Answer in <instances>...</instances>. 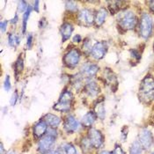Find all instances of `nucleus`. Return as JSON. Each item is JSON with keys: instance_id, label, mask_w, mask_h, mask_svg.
Returning <instances> with one entry per match:
<instances>
[{"instance_id": "obj_45", "label": "nucleus", "mask_w": 154, "mask_h": 154, "mask_svg": "<svg viewBox=\"0 0 154 154\" xmlns=\"http://www.w3.org/2000/svg\"><path fill=\"white\" fill-rule=\"evenodd\" d=\"M153 49H154V44H153Z\"/></svg>"}, {"instance_id": "obj_5", "label": "nucleus", "mask_w": 154, "mask_h": 154, "mask_svg": "<svg viewBox=\"0 0 154 154\" xmlns=\"http://www.w3.org/2000/svg\"><path fill=\"white\" fill-rule=\"evenodd\" d=\"M81 59V53L80 51L74 48H71L69 49L63 56V63L64 65L69 68V69H74L76 68Z\"/></svg>"}, {"instance_id": "obj_35", "label": "nucleus", "mask_w": 154, "mask_h": 154, "mask_svg": "<svg viewBox=\"0 0 154 154\" xmlns=\"http://www.w3.org/2000/svg\"><path fill=\"white\" fill-rule=\"evenodd\" d=\"M7 24H8V21H7V20H4V21H1V22H0V27H1V31H2V32H5V31L6 30Z\"/></svg>"}, {"instance_id": "obj_13", "label": "nucleus", "mask_w": 154, "mask_h": 154, "mask_svg": "<svg viewBox=\"0 0 154 154\" xmlns=\"http://www.w3.org/2000/svg\"><path fill=\"white\" fill-rule=\"evenodd\" d=\"M42 119L46 122V123L48 124L49 129L57 130L60 126L61 122H62V119L60 118L58 116H57L55 114H52V113L46 114Z\"/></svg>"}, {"instance_id": "obj_37", "label": "nucleus", "mask_w": 154, "mask_h": 154, "mask_svg": "<svg viewBox=\"0 0 154 154\" xmlns=\"http://www.w3.org/2000/svg\"><path fill=\"white\" fill-rule=\"evenodd\" d=\"M18 21H19V16H18V14L16 13L15 16H14V18H13L12 20H11V23L16 24Z\"/></svg>"}, {"instance_id": "obj_28", "label": "nucleus", "mask_w": 154, "mask_h": 154, "mask_svg": "<svg viewBox=\"0 0 154 154\" xmlns=\"http://www.w3.org/2000/svg\"><path fill=\"white\" fill-rule=\"evenodd\" d=\"M28 6H29V5L26 4V1H20V2H19V6H18V8H19V11L20 12H25L27 10Z\"/></svg>"}, {"instance_id": "obj_25", "label": "nucleus", "mask_w": 154, "mask_h": 154, "mask_svg": "<svg viewBox=\"0 0 154 154\" xmlns=\"http://www.w3.org/2000/svg\"><path fill=\"white\" fill-rule=\"evenodd\" d=\"M31 12H32V8H31V6H28L27 10L23 13V18H22V32L23 33L26 32L27 21H28V19H29L30 14H31Z\"/></svg>"}, {"instance_id": "obj_21", "label": "nucleus", "mask_w": 154, "mask_h": 154, "mask_svg": "<svg viewBox=\"0 0 154 154\" xmlns=\"http://www.w3.org/2000/svg\"><path fill=\"white\" fill-rule=\"evenodd\" d=\"M79 146H80L83 153L85 154L90 153L92 152V150L94 149L93 148V145H92V143L90 142V140H89V138H88L87 136L82 137V139L79 142Z\"/></svg>"}, {"instance_id": "obj_32", "label": "nucleus", "mask_w": 154, "mask_h": 154, "mask_svg": "<svg viewBox=\"0 0 154 154\" xmlns=\"http://www.w3.org/2000/svg\"><path fill=\"white\" fill-rule=\"evenodd\" d=\"M33 41H34V36L32 34H29L26 38V46L28 48H31L33 46Z\"/></svg>"}, {"instance_id": "obj_16", "label": "nucleus", "mask_w": 154, "mask_h": 154, "mask_svg": "<svg viewBox=\"0 0 154 154\" xmlns=\"http://www.w3.org/2000/svg\"><path fill=\"white\" fill-rule=\"evenodd\" d=\"M73 26L69 22H64L61 26V35H62V42H64L66 41H68L71 38L72 32H73Z\"/></svg>"}, {"instance_id": "obj_36", "label": "nucleus", "mask_w": 154, "mask_h": 154, "mask_svg": "<svg viewBox=\"0 0 154 154\" xmlns=\"http://www.w3.org/2000/svg\"><path fill=\"white\" fill-rule=\"evenodd\" d=\"M81 41H82V37L79 35H76L73 37V39H72V42H75V43H79Z\"/></svg>"}, {"instance_id": "obj_30", "label": "nucleus", "mask_w": 154, "mask_h": 154, "mask_svg": "<svg viewBox=\"0 0 154 154\" xmlns=\"http://www.w3.org/2000/svg\"><path fill=\"white\" fill-rule=\"evenodd\" d=\"M5 85V89L6 92H8V91L11 90L12 85H11V79H10V76L9 75H7L5 77V85Z\"/></svg>"}, {"instance_id": "obj_20", "label": "nucleus", "mask_w": 154, "mask_h": 154, "mask_svg": "<svg viewBox=\"0 0 154 154\" xmlns=\"http://www.w3.org/2000/svg\"><path fill=\"white\" fill-rule=\"evenodd\" d=\"M94 113L96 114L97 117L100 120H104L106 117V109L103 100L98 101L97 104L94 106Z\"/></svg>"}, {"instance_id": "obj_19", "label": "nucleus", "mask_w": 154, "mask_h": 154, "mask_svg": "<svg viewBox=\"0 0 154 154\" xmlns=\"http://www.w3.org/2000/svg\"><path fill=\"white\" fill-rule=\"evenodd\" d=\"M72 107V103H68V102H63V101H57L54 106L53 109L57 112L59 113H68L70 112Z\"/></svg>"}, {"instance_id": "obj_8", "label": "nucleus", "mask_w": 154, "mask_h": 154, "mask_svg": "<svg viewBox=\"0 0 154 154\" xmlns=\"http://www.w3.org/2000/svg\"><path fill=\"white\" fill-rule=\"evenodd\" d=\"M81 123L73 115H68L63 121V129L67 134H74L79 131Z\"/></svg>"}, {"instance_id": "obj_40", "label": "nucleus", "mask_w": 154, "mask_h": 154, "mask_svg": "<svg viewBox=\"0 0 154 154\" xmlns=\"http://www.w3.org/2000/svg\"><path fill=\"white\" fill-rule=\"evenodd\" d=\"M0 154H6V151H5V148H4V144H3V143H1V147H0Z\"/></svg>"}, {"instance_id": "obj_23", "label": "nucleus", "mask_w": 154, "mask_h": 154, "mask_svg": "<svg viewBox=\"0 0 154 154\" xmlns=\"http://www.w3.org/2000/svg\"><path fill=\"white\" fill-rule=\"evenodd\" d=\"M143 147L138 142V140H136L131 143L130 147V154H142Z\"/></svg>"}, {"instance_id": "obj_3", "label": "nucleus", "mask_w": 154, "mask_h": 154, "mask_svg": "<svg viewBox=\"0 0 154 154\" xmlns=\"http://www.w3.org/2000/svg\"><path fill=\"white\" fill-rule=\"evenodd\" d=\"M137 23V18L136 14L131 11H124L119 13L118 24L121 28L124 30L133 29Z\"/></svg>"}, {"instance_id": "obj_7", "label": "nucleus", "mask_w": 154, "mask_h": 154, "mask_svg": "<svg viewBox=\"0 0 154 154\" xmlns=\"http://www.w3.org/2000/svg\"><path fill=\"white\" fill-rule=\"evenodd\" d=\"M138 142L142 145L143 149L150 150L154 144V137L152 131L147 128H142L138 134Z\"/></svg>"}, {"instance_id": "obj_14", "label": "nucleus", "mask_w": 154, "mask_h": 154, "mask_svg": "<svg viewBox=\"0 0 154 154\" xmlns=\"http://www.w3.org/2000/svg\"><path fill=\"white\" fill-rule=\"evenodd\" d=\"M97 116L94 113V111H88L83 116L81 119V125L84 128H93L94 124L97 121Z\"/></svg>"}, {"instance_id": "obj_18", "label": "nucleus", "mask_w": 154, "mask_h": 154, "mask_svg": "<svg viewBox=\"0 0 154 154\" xmlns=\"http://www.w3.org/2000/svg\"><path fill=\"white\" fill-rule=\"evenodd\" d=\"M58 150L61 154H78L77 148L72 143L66 142L62 143Z\"/></svg>"}, {"instance_id": "obj_12", "label": "nucleus", "mask_w": 154, "mask_h": 154, "mask_svg": "<svg viewBox=\"0 0 154 154\" xmlns=\"http://www.w3.org/2000/svg\"><path fill=\"white\" fill-rule=\"evenodd\" d=\"M84 91L89 97L95 98L98 96L100 89L99 85L95 81L92 80V79H89V80H87V82L85 83V86H84Z\"/></svg>"}, {"instance_id": "obj_26", "label": "nucleus", "mask_w": 154, "mask_h": 154, "mask_svg": "<svg viewBox=\"0 0 154 154\" xmlns=\"http://www.w3.org/2000/svg\"><path fill=\"white\" fill-rule=\"evenodd\" d=\"M14 69H15V73L16 74H19V73H20L21 71H23L24 69V62L23 59L20 57L17 61H16V63H15V64H14Z\"/></svg>"}, {"instance_id": "obj_17", "label": "nucleus", "mask_w": 154, "mask_h": 154, "mask_svg": "<svg viewBox=\"0 0 154 154\" xmlns=\"http://www.w3.org/2000/svg\"><path fill=\"white\" fill-rule=\"evenodd\" d=\"M107 10L103 7L100 8L96 13H95V19H94V22L95 25L97 26H100L102 24L105 22L106 19H107Z\"/></svg>"}, {"instance_id": "obj_24", "label": "nucleus", "mask_w": 154, "mask_h": 154, "mask_svg": "<svg viewBox=\"0 0 154 154\" xmlns=\"http://www.w3.org/2000/svg\"><path fill=\"white\" fill-rule=\"evenodd\" d=\"M8 43L10 46L15 48L19 46V44L20 43V38L18 35L15 34H10L8 35Z\"/></svg>"}, {"instance_id": "obj_1", "label": "nucleus", "mask_w": 154, "mask_h": 154, "mask_svg": "<svg viewBox=\"0 0 154 154\" xmlns=\"http://www.w3.org/2000/svg\"><path fill=\"white\" fill-rule=\"evenodd\" d=\"M57 132L55 129H48L47 134L40 138L37 143V152L39 154H47L53 150V146L57 138Z\"/></svg>"}, {"instance_id": "obj_29", "label": "nucleus", "mask_w": 154, "mask_h": 154, "mask_svg": "<svg viewBox=\"0 0 154 154\" xmlns=\"http://www.w3.org/2000/svg\"><path fill=\"white\" fill-rule=\"evenodd\" d=\"M121 132H122V133H121V139H122V142H124V141H126V139H127V136H128V132H129L128 127H127V126H124V127L122 129V131H121Z\"/></svg>"}, {"instance_id": "obj_6", "label": "nucleus", "mask_w": 154, "mask_h": 154, "mask_svg": "<svg viewBox=\"0 0 154 154\" xmlns=\"http://www.w3.org/2000/svg\"><path fill=\"white\" fill-rule=\"evenodd\" d=\"M87 137L92 143L94 149L99 150V149L102 148V146L104 145L105 137H104L103 133L100 130L95 129V128L89 129L88 133H87Z\"/></svg>"}, {"instance_id": "obj_43", "label": "nucleus", "mask_w": 154, "mask_h": 154, "mask_svg": "<svg viewBox=\"0 0 154 154\" xmlns=\"http://www.w3.org/2000/svg\"><path fill=\"white\" fill-rule=\"evenodd\" d=\"M8 154H20L19 152H15V151H11V152H9Z\"/></svg>"}, {"instance_id": "obj_34", "label": "nucleus", "mask_w": 154, "mask_h": 154, "mask_svg": "<svg viewBox=\"0 0 154 154\" xmlns=\"http://www.w3.org/2000/svg\"><path fill=\"white\" fill-rule=\"evenodd\" d=\"M131 57H132L133 58L137 59V61L140 59L141 56H140V53H139L137 50H136V49H134V50H131Z\"/></svg>"}, {"instance_id": "obj_11", "label": "nucleus", "mask_w": 154, "mask_h": 154, "mask_svg": "<svg viewBox=\"0 0 154 154\" xmlns=\"http://www.w3.org/2000/svg\"><path fill=\"white\" fill-rule=\"evenodd\" d=\"M48 129L49 128L46 123V122L43 119H41L40 121L35 122L33 126V136H34V137L36 139L42 138L43 136H45L47 134Z\"/></svg>"}, {"instance_id": "obj_15", "label": "nucleus", "mask_w": 154, "mask_h": 154, "mask_svg": "<svg viewBox=\"0 0 154 154\" xmlns=\"http://www.w3.org/2000/svg\"><path fill=\"white\" fill-rule=\"evenodd\" d=\"M99 71V66L95 63H86L85 64L81 70V75L83 77L88 78L89 79H91V78H94L96 76L97 72Z\"/></svg>"}, {"instance_id": "obj_42", "label": "nucleus", "mask_w": 154, "mask_h": 154, "mask_svg": "<svg viewBox=\"0 0 154 154\" xmlns=\"http://www.w3.org/2000/svg\"><path fill=\"white\" fill-rule=\"evenodd\" d=\"M99 154H113V152H109V151H105V150H103V151H101Z\"/></svg>"}, {"instance_id": "obj_22", "label": "nucleus", "mask_w": 154, "mask_h": 154, "mask_svg": "<svg viewBox=\"0 0 154 154\" xmlns=\"http://www.w3.org/2000/svg\"><path fill=\"white\" fill-rule=\"evenodd\" d=\"M74 100V96L72 94L70 90H64L59 97V101H63V102H68V103H72Z\"/></svg>"}, {"instance_id": "obj_2", "label": "nucleus", "mask_w": 154, "mask_h": 154, "mask_svg": "<svg viewBox=\"0 0 154 154\" xmlns=\"http://www.w3.org/2000/svg\"><path fill=\"white\" fill-rule=\"evenodd\" d=\"M139 98L143 102L148 104L154 100V79L146 76L139 86Z\"/></svg>"}, {"instance_id": "obj_38", "label": "nucleus", "mask_w": 154, "mask_h": 154, "mask_svg": "<svg viewBox=\"0 0 154 154\" xmlns=\"http://www.w3.org/2000/svg\"><path fill=\"white\" fill-rule=\"evenodd\" d=\"M39 5H40V2L39 1H35L34 3V9L35 10L36 12H39Z\"/></svg>"}, {"instance_id": "obj_33", "label": "nucleus", "mask_w": 154, "mask_h": 154, "mask_svg": "<svg viewBox=\"0 0 154 154\" xmlns=\"http://www.w3.org/2000/svg\"><path fill=\"white\" fill-rule=\"evenodd\" d=\"M18 98H19L18 93H17V92H14V93L12 94L11 100H10V103H11L12 106H14V105L16 104V102H17V100H18Z\"/></svg>"}, {"instance_id": "obj_39", "label": "nucleus", "mask_w": 154, "mask_h": 154, "mask_svg": "<svg viewBox=\"0 0 154 154\" xmlns=\"http://www.w3.org/2000/svg\"><path fill=\"white\" fill-rule=\"evenodd\" d=\"M149 7H150V10L151 12L154 13V1H151L149 2Z\"/></svg>"}, {"instance_id": "obj_9", "label": "nucleus", "mask_w": 154, "mask_h": 154, "mask_svg": "<svg viewBox=\"0 0 154 154\" xmlns=\"http://www.w3.org/2000/svg\"><path fill=\"white\" fill-rule=\"evenodd\" d=\"M95 14L91 9L84 8L81 11H79L78 14V20L79 23L83 26H90L94 22Z\"/></svg>"}, {"instance_id": "obj_27", "label": "nucleus", "mask_w": 154, "mask_h": 154, "mask_svg": "<svg viewBox=\"0 0 154 154\" xmlns=\"http://www.w3.org/2000/svg\"><path fill=\"white\" fill-rule=\"evenodd\" d=\"M65 7L69 12H75L78 11L77 3L74 1H66L65 2Z\"/></svg>"}, {"instance_id": "obj_41", "label": "nucleus", "mask_w": 154, "mask_h": 154, "mask_svg": "<svg viewBox=\"0 0 154 154\" xmlns=\"http://www.w3.org/2000/svg\"><path fill=\"white\" fill-rule=\"evenodd\" d=\"M47 154H61V152H60L59 150H51Z\"/></svg>"}, {"instance_id": "obj_44", "label": "nucleus", "mask_w": 154, "mask_h": 154, "mask_svg": "<svg viewBox=\"0 0 154 154\" xmlns=\"http://www.w3.org/2000/svg\"><path fill=\"white\" fill-rule=\"evenodd\" d=\"M152 154H154V151H153V152H152Z\"/></svg>"}, {"instance_id": "obj_10", "label": "nucleus", "mask_w": 154, "mask_h": 154, "mask_svg": "<svg viewBox=\"0 0 154 154\" xmlns=\"http://www.w3.org/2000/svg\"><path fill=\"white\" fill-rule=\"evenodd\" d=\"M107 44L104 42H97L91 49V56L95 60H100L104 57L107 53Z\"/></svg>"}, {"instance_id": "obj_4", "label": "nucleus", "mask_w": 154, "mask_h": 154, "mask_svg": "<svg viewBox=\"0 0 154 154\" xmlns=\"http://www.w3.org/2000/svg\"><path fill=\"white\" fill-rule=\"evenodd\" d=\"M153 29V21L150 14L143 13L139 21V33L143 39H148L152 35Z\"/></svg>"}, {"instance_id": "obj_31", "label": "nucleus", "mask_w": 154, "mask_h": 154, "mask_svg": "<svg viewBox=\"0 0 154 154\" xmlns=\"http://www.w3.org/2000/svg\"><path fill=\"white\" fill-rule=\"evenodd\" d=\"M112 152H113V154H125L124 151L122 150V148L119 144H116V146H115Z\"/></svg>"}]
</instances>
